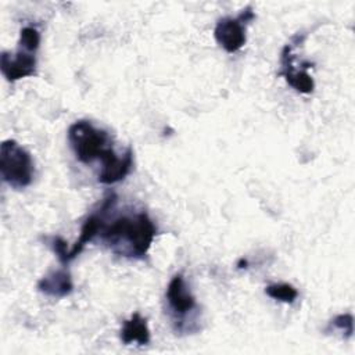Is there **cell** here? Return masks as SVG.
<instances>
[{"instance_id":"obj_8","label":"cell","mask_w":355,"mask_h":355,"mask_svg":"<svg viewBox=\"0 0 355 355\" xmlns=\"http://www.w3.org/2000/svg\"><path fill=\"white\" fill-rule=\"evenodd\" d=\"M293 58L294 54H291V44H287L282 51V75L284 76L286 82L297 92L304 94L312 93L315 89V82L312 76L305 69H295L293 67Z\"/></svg>"},{"instance_id":"obj_2","label":"cell","mask_w":355,"mask_h":355,"mask_svg":"<svg viewBox=\"0 0 355 355\" xmlns=\"http://www.w3.org/2000/svg\"><path fill=\"white\" fill-rule=\"evenodd\" d=\"M68 141L78 161L92 164L112 150L110 135L96 128L92 122L80 119L73 122L68 129Z\"/></svg>"},{"instance_id":"obj_14","label":"cell","mask_w":355,"mask_h":355,"mask_svg":"<svg viewBox=\"0 0 355 355\" xmlns=\"http://www.w3.org/2000/svg\"><path fill=\"white\" fill-rule=\"evenodd\" d=\"M50 245H51L53 251L55 252L57 258L60 259V262H61L62 265L69 263V261H68L69 251L67 250V243L64 241V239H62V237H60V236H54V237H51Z\"/></svg>"},{"instance_id":"obj_13","label":"cell","mask_w":355,"mask_h":355,"mask_svg":"<svg viewBox=\"0 0 355 355\" xmlns=\"http://www.w3.org/2000/svg\"><path fill=\"white\" fill-rule=\"evenodd\" d=\"M330 326H333V327L341 330L343 333H345V337H351L352 333H354V318H352L351 313L337 315L330 322Z\"/></svg>"},{"instance_id":"obj_4","label":"cell","mask_w":355,"mask_h":355,"mask_svg":"<svg viewBox=\"0 0 355 355\" xmlns=\"http://www.w3.org/2000/svg\"><path fill=\"white\" fill-rule=\"evenodd\" d=\"M255 18L251 7H245L239 17H223L216 22L214 36L227 53H236L245 44V25Z\"/></svg>"},{"instance_id":"obj_7","label":"cell","mask_w":355,"mask_h":355,"mask_svg":"<svg viewBox=\"0 0 355 355\" xmlns=\"http://www.w3.org/2000/svg\"><path fill=\"white\" fill-rule=\"evenodd\" d=\"M166 301L172 312L178 316H184L197 308L196 298L187 288L183 276L175 275L166 287Z\"/></svg>"},{"instance_id":"obj_6","label":"cell","mask_w":355,"mask_h":355,"mask_svg":"<svg viewBox=\"0 0 355 355\" xmlns=\"http://www.w3.org/2000/svg\"><path fill=\"white\" fill-rule=\"evenodd\" d=\"M103 168L98 173V182L103 184H114L123 180L133 168V151L129 147L122 157H118L112 150H110L101 158Z\"/></svg>"},{"instance_id":"obj_11","label":"cell","mask_w":355,"mask_h":355,"mask_svg":"<svg viewBox=\"0 0 355 355\" xmlns=\"http://www.w3.org/2000/svg\"><path fill=\"white\" fill-rule=\"evenodd\" d=\"M265 293L268 297L282 301V302H287L291 304L295 301V298L298 297V291L295 290L294 286L288 284V283H275V284H269L265 288Z\"/></svg>"},{"instance_id":"obj_9","label":"cell","mask_w":355,"mask_h":355,"mask_svg":"<svg viewBox=\"0 0 355 355\" xmlns=\"http://www.w3.org/2000/svg\"><path fill=\"white\" fill-rule=\"evenodd\" d=\"M37 290L46 295L61 298L67 297L73 290V283L69 272L65 269H58L43 276L37 283Z\"/></svg>"},{"instance_id":"obj_12","label":"cell","mask_w":355,"mask_h":355,"mask_svg":"<svg viewBox=\"0 0 355 355\" xmlns=\"http://www.w3.org/2000/svg\"><path fill=\"white\" fill-rule=\"evenodd\" d=\"M39 44H40V33L36 28L25 26L21 29L18 47L31 53H36V50L39 49Z\"/></svg>"},{"instance_id":"obj_3","label":"cell","mask_w":355,"mask_h":355,"mask_svg":"<svg viewBox=\"0 0 355 355\" xmlns=\"http://www.w3.org/2000/svg\"><path fill=\"white\" fill-rule=\"evenodd\" d=\"M0 173L12 189H24L33 180V161L31 154L15 140L0 144Z\"/></svg>"},{"instance_id":"obj_10","label":"cell","mask_w":355,"mask_h":355,"mask_svg":"<svg viewBox=\"0 0 355 355\" xmlns=\"http://www.w3.org/2000/svg\"><path fill=\"white\" fill-rule=\"evenodd\" d=\"M119 336L123 344H132V343H137L139 345L148 344L150 329H148L147 320L139 312H135L128 320L123 322Z\"/></svg>"},{"instance_id":"obj_1","label":"cell","mask_w":355,"mask_h":355,"mask_svg":"<svg viewBox=\"0 0 355 355\" xmlns=\"http://www.w3.org/2000/svg\"><path fill=\"white\" fill-rule=\"evenodd\" d=\"M157 229L146 212L122 215L110 225H103L101 240L110 248L123 257L143 258L150 250Z\"/></svg>"},{"instance_id":"obj_5","label":"cell","mask_w":355,"mask_h":355,"mask_svg":"<svg viewBox=\"0 0 355 355\" xmlns=\"http://www.w3.org/2000/svg\"><path fill=\"white\" fill-rule=\"evenodd\" d=\"M0 69L8 82L32 76L36 69L35 53L26 51L21 47H18L15 54L3 51L0 55Z\"/></svg>"}]
</instances>
